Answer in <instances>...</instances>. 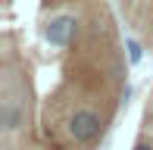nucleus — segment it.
<instances>
[{
	"label": "nucleus",
	"mask_w": 153,
	"mask_h": 150,
	"mask_svg": "<svg viewBox=\"0 0 153 150\" xmlns=\"http://www.w3.org/2000/svg\"><path fill=\"white\" fill-rule=\"evenodd\" d=\"M103 128H106L103 116L97 110H91V106H78V110H72L66 116V134H69V141L78 144V147H91L94 141H100Z\"/></svg>",
	"instance_id": "1"
},
{
	"label": "nucleus",
	"mask_w": 153,
	"mask_h": 150,
	"mask_svg": "<svg viewBox=\"0 0 153 150\" xmlns=\"http://www.w3.org/2000/svg\"><path fill=\"white\" fill-rule=\"evenodd\" d=\"M78 25L81 22L75 16H69V13L53 16L50 22H47V28H44L47 44H50V47H69V44H75V38H78Z\"/></svg>",
	"instance_id": "2"
},
{
	"label": "nucleus",
	"mask_w": 153,
	"mask_h": 150,
	"mask_svg": "<svg viewBox=\"0 0 153 150\" xmlns=\"http://www.w3.org/2000/svg\"><path fill=\"white\" fill-rule=\"evenodd\" d=\"M0 128H3L6 138L25 131V103L19 97H13V94H6L3 103H0Z\"/></svg>",
	"instance_id": "3"
},
{
	"label": "nucleus",
	"mask_w": 153,
	"mask_h": 150,
	"mask_svg": "<svg viewBox=\"0 0 153 150\" xmlns=\"http://www.w3.org/2000/svg\"><path fill=\"white\" fill-rule=\"evenodd\" d=\"M125 50H128V63H131V66H137V63L144 59V47H141V41L125 38Z\"/></svg>",
	"instance_id": "4"
},
{
	"label": "nucleus",
	"mask_w": 153,
	"mask_h": 150,
	"mask_svg": "<svg viewBox=\"0 0 153 150\" xmlns=\"http://www.w3.org/2000/svg\"><path fill=\"white\" fill-rule=\"evenodd\" d=\"M131 150H153V141H147V138H141V141H137V144L131 147Z\"/></svg>",
	"instance_id": "5"
},
{
	"label": "nucleus",
	"mask_w": 153,
	"mask_h": 150,
	"mask_svg": "<svg viewBox=\"0 0 153 150\" xmlns=\"http://www.w3.org/2000/svg\"><path fill=\"white\" fill-rule=\"evenodd\" d=\"M128 3H134V6H141V3H147V0H128Z\"/></svg>",
	"instance_id": "6"
}]
</instances>
